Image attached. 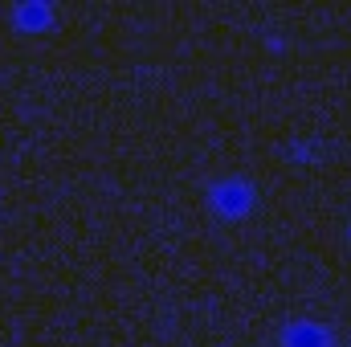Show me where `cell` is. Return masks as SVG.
<instances>
[{
    "label": "cell",
    "instance_id": "6da1fadb",
    "mask_svg": "<svg viewBox=\"0 0 351 347\" xmlns=\"http://www.w3.org/2000/svg\"><path fill=\"white\" fill-rule=\"evenodd\" d=\"M286 347H327V331L319 323H290L286 327Z\"/></svg>",
    "mask_w": 351,
    "mask_h": 347
}]
</instances>
